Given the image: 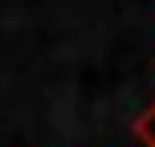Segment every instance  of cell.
Masks as SVG:
<instances>
[{
  "label": "cell",
  "instance_id": "6da1fadb",
  "mask_svg": "<svg viewBox=\"0 0 155 147\" xmlns=\"http://www.w3.org/2000/svg\"><path fill=\"white\" fill-rule=\"evenodd\" d=\"M135 135H151V147H155V106L139 119V131H135Z\"/></svg>",
  "mask_w": 155,
  "mask_h": 147
}]
</instances>
